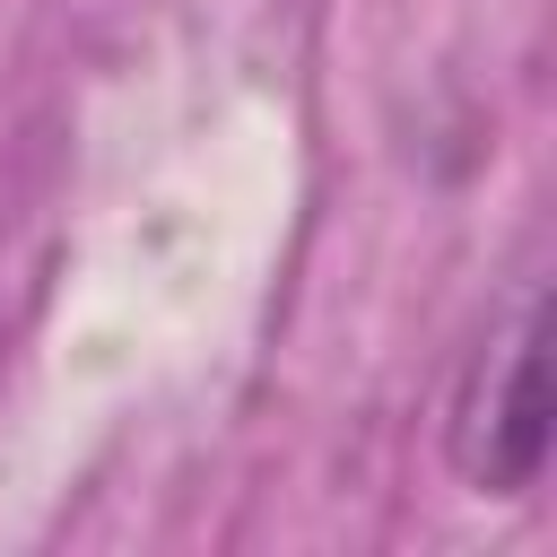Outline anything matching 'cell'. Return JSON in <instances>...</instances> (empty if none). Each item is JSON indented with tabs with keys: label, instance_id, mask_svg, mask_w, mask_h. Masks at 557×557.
Masks as SVG:
<instances>
[{
	"label": "cell",
	"instance_id": "obj_2",
	"mask_svg": "<svg viewBox=\"0 0 557 557\" xmlns=\"http://www.w3.org/2000/svg\"><path fill=\"white\" fill-rule=\"evenodd\" d=\"M0 348H9V322H0Z\"/></svg>",
	"mask_w": 557,
	"mask_h": 557
},
{
	"label": "cell",
	"instance_id": "obj_1",
	"mask_svg": "<svg viewBox=\"0 0 557 557\" xmlns=\"http://www.w3.org/2000/svg\"><path fill=\"white\" fill-rule=\"evenodd\" d=\"M444 453L470 496H531L548 470V296L522 287L513 313L470 348L453 409H444Z\"/></svg>",
	"mask_w": 557,
	"mask_h": 557
}]
</instances>
